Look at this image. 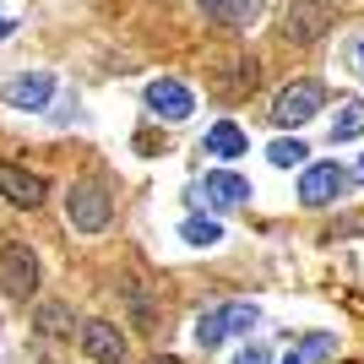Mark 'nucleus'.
Here are the masks:
<instances>
[{"instance_id": "1", "label": "nucleus", "mask_w": 364, "mask_h": 364, "mask_svg": "<svg viewBox=\"0 0 364 364\" xmlns=\"http://www.w3.org/2000/svg\"><path fill=\"white\" fill-rule=\"evenodd\" d=\"M65 218H71L82 234H104L109 218H114V201H109L104 185L82 180V185H71V191H65Z\"/></svg>"}, {"instance_id": "2", "label": "nucleus", "mask_w": 364, "mask_h": 364, "mask_svg": "<svg viewBox=\"0 0 364 364\" xmlns=\"http://www.w3.org/2000/svg\"><path fill=\"white\" fill-rule=\"evenodd\" d=\"M326 104V87L321 82H289V87L272 98V120L283 125V131H294V125H304V120H316V109Z\"/></svg>"}, {"instance_id": "3", "label": "nucleus", "mask_w": 364, "mask_h": 364, "mask_svg": "<svg viewBox=\"0 0 364 364\" xmlns=\"http://www.w3.org/2000/svg\"><path fill=\"white\" fill-rule=\"evenodd\" d=\"M0 283H6L11 299H33L38 294V256H33V245L11 240L0 250Z\"/></svg>"}, {"instance_id": "4", "label": "nucleus", "mask_w": 364, "mask_h": 364, "mask_svg": "<svg viewBox=\"0 0 364 364\" xmlns=\"http://www.w3.org/2000/svg\"><path fill=\"white\" fill-rule=\"evenodd\" d=\"M326 28H332L326 0H294L289 16H283V38L289 44H316V38H326Z\"/></svg>"}, {"instance_id": "5", "label": "nucleus", "mask_w": 364, "mask_h": 364, "mask_svg": "<svg viewBox=\"0 0 364 364\" xmlns=\"http://www.w3.org/2000/svg\"><path fill=\"white\" fill-rule=\"evenodd\" d=\"M343 185H348V174L326 158V164H304L299 174V201L304 207H332L337 196H343Z\"/></svg>"}, {"instance_id": "6", "label": "nucleus", "mask_w": 364, "mask_h": 364, "mask_svg": "<svg viewBox=\"0 0 364 364\" xmlns=\"http://www.w3.org/2000/svg\"><path fill=\"white\" fill-rule=\"evenodd\" d=\"M147 109L158 120H191L196 114V92L185 82H174V76H158V82H147Z\"/></svg>"}, {"instance_id": "7", "label": "nucleus", "mask_w": 364, "mask_h": 364, "mask_svg": "<svg viewBox=\"0 0 364 364\" xmlns=\"http://www.w3.org/2000/svg\"><path fill=\"white\" fill-rule=\"evenodd\" d=\"M0 196L11 207H22V213H33V207H44L49 185H44V174H33L22 164H0Z\"/></svg>"}, {"instance_id": "8", "label": "nucleus", "mask_w": 364, "mask_h": 364, "mask_svg": "<svg viewBox=\"0 0 364 364\" xmlns=\"http://www.w3.org/2000/svg\"><path fill=\"white\" fill-rule=\"evenodd\" d=\"M76 332H82V348H87L92 364H125V337H120V326H109V321H82Z\"/></svg>"}, {"instance_id": "9", "label": "nucleus", "mask_w": 364, "mask_h": 364, "mask_svg": "<svg viewBox=\"0 0 364 364\" xmlns=\"http://www.w3.org/2000/svg\"><path fill=\"white\" fill-rule=\"evenodd\" d=\"M245 196H250V185H245V174H234V168H213V174L201 180V201H207V207H218V213L240 207Z\"/></svg>"}, {"instance_id": "10", "label": "nucleus", "mask_w": 364, "mask_h": 364, "mask_svg": "<svg viewBox=\"0 0 364 364\" xmlns=\"http://www.w3.org/2000/svg\"><path fill=\"white\" fill-rule=\"evenodd\" d=\"M49 98H55V76L49 71H28L16 82H6V104L11 109H49Z\"/></svg>"}, {"instance_id": "11", "label": "nucleus", "mask_w": 364, "mask_h": 364, "mask_svg": "<svg viewBox=\"0 0 364 364\" xmlns=\"http://www.w3.org/2000/svg\"><path fill=\"white\" fill-rule=\"evenodd\" d=\"M250 147V136H245V125L240 120H218L213 131H207V152H213V158H240V152Z\"/></svg>"}, {"instance_id": "12", "label": "nucleus", "mask_w": 364, "mask_h": 364, "mask_svg": "<svg viewBox=\"0 0 364 364\" xmlns=\"http://www.w3.org/2000/svg\"><path fill=\"white\" fill-rule=\"evenodd\" d=\"M180 240L191 245V250H213V245L223 240V223H218V218H185V223H180Z\"/></svg>"}, {"instance_id": "13", "label": "nucleus", "mask_w": 364, "mask_h": 364, "mask_svg": "<svg viewBox=\"0 0 364 364\" xmlns=\"http://www.w3.org/2000/svg\"><path fill=\"white\" fill-rule=\"evenodd\" d=\"M196 6L213 16L218 28H245V16H250V0H196Z\"/></svg>"}, {"instance_id": "14", "label": "nucleus", "mask_w": 364, "mask_h": 364, "mask_svg": "<svg viewBox=\"0 0 364 364\" xmlns=\"http://www.w3.org/2000/svg\"><path fill=\"white\" fill-rule=\"evenodd\" d=\"M223 337H228V304H218L196 321V348H218Z\"/></svg>"}, {"instance_id": "15", "label": "nucleus", "mask_w": 364, "mask_h": 364, "mask_svg": "<svg viewBox=\"0 0 364 364\" xmlns=\"http://www.w3.org/2000/svg\"><path fill=\"white\" fill-rule=\"evenodd\" d=\"M364 131V98H353V104L337 109V120H332V141H353Z\"/></svg>"}, {"instance_id": "16", "label": "nucleus", "mask_w": 364, "mask_h": 364, "mask_svg": "<svg viewBox=\"0 0 364 364\" xmlns=\"http://www.w3.org/2000/svg\"><path fill=\"white\" fill-rule=\"evenodd\" d=\"M267 158H272V168H304V141L277 136L272 147H267Z\"/></svg>"}, {"instance_id": "17", "label": "nucleus", "mask_w": 364, "mask_h": 364, "mask_svg": "<svg viewBox=\"0 0 364 364\" xmlns=\"http://www.w3.org/2000/svg\"><path fill=\"white\" fill-rule=\"evenodd\" d=\"M332 353H337V337L332 332H310V337H304V348H299V359L304 364H326Z\"/></svg>"}, {"instance_id": "18", "label": "nucleus", "mask_w": 364, "mask_h": 364, "mask_svg": "<svg viewBox=\"0 0 364 364\" xmlns=\"http://www.w3.org/2000/svg\"><path fill=\"white\" fill-rule=\"evenodd\" d=\"M240 71H218V87L223 92H250V82H256V60H234Z\"/></svg>"}, {"instance_id": "19", "label": "nucleus", "mask_w": 364, "mask_h": 364, "mask_svg": "<svg viewBox=\"0 0 364 364\" xmlns=\"http://www.w3.org/2000/svg\"><path fill=\"white\" fill-rule=\"evenodd\" d=\"M65 326H71V310H65V304H44V310H38V332L44 337H60Z\"/></svg>"}, {"instance_id": "20", "label": "nucleus", "mask_w": 364, "mask_h": 364, "mask_svg": "<svg viewBox=\"0 0 364 364\" xmlns=\"http://www.w3.org/2000/svg\"><path fill=\"white\" fill-rule=\"evenodd\" d=\"M256 321H261L256 304H228V332H250Z\"/></svg>"}, {"instance_id": "21", "label": "nucleus", "mask_w": 364, "mask_h": 364, "mask_svg": "<svg viewBox=\"0 0 364 364\" xmlns=\"http://www.w3.org/2000/svg\"><path fill=\"white\" fill-rule=\"evenodd\" d=\"M234 364H272V353L261 348V343H250V348H240V359Z\"/></svg>"}, {"instance_id": "22", "label": "nucleus", "mask_w": 364, "mask_h": 364, "mask_svg": "<svg viewBox=\"0 0 364 364\" xmlns=\"http://www.w3.org/2000/svg\"><path fill=\"white\" fill-rule=\"evenodd\" d=\"M11 33H16V22H11V16H0V38H11Z\"/></svg>"}, {"instance_id": "23", "label": "nucleus", "mask_w": 364, "mask_h": 364, "mask_svg": "<svg viewBox=\"0 0 364 364\" xmlns=\"http://www.w3.org/2000/svg\"><path fill=\"white\" fill-rule=\"evenodd\" d=\"M353 65H359V71H364V38H359V44H353Z\"/></svg>"}, {"instance_id": "24", "label": "nucleus", "mask_w": 364, "mask_h": 364, "mask_svg": "<svg viewBox=\"0 0 364 364\" xmlns=\"http://www.w3.org/2000/svg\"><path fill=\"white\" fill-rule=\"evenodd\" d=\"M353 180H359V185H364V158H359V164H353Z\"/></svg>"}, {"instance_id": "25", "label": "nucleus", "mask_w": 364, "mask_h": 364, "mask_svg": "<svg viewBox=\"0 0 364 364\" xmlns=\"http://www.w3.org/2000/svg\"><path fill=\"white\" fill-rule=\"evenodd\" d=\"M283 364H304V359H299V353H283Z\"/></svg>"}, {"instance_id": "26", "label": "nucleus", "mask_w": 364, "mask_h": 364, "mask_svg": "<svg viewBox=\"0 0 364 364\" xmlns=\"http://www.w3.org/2000/svg\"><path fill=\"white\" fill-rule=\"evenodd\" d=\"M147 364H180V359H147Z\"/></svg>"}]
</instances>
